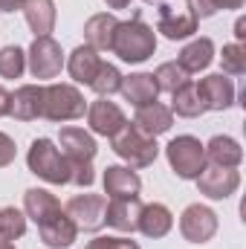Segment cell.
<instances>
[{
    "mask_svg": "<svg viewBox=\"0 0 246 249\" xmlns=\"http://www.w3.org/2000/svg\"><path fill=\"white\" fill-rule=\"evenodd\" d=\"M110 53L124 64H142L157 53V32L139 18L133 15L130 20H119L116 32H113V44Z\"/></svg>",
    "mask_w": 246,
    "mask_h": 249,
    "instance_id": "obj_1",
    "label": "cell"
},
{
    "mask_svg": "<svg viewBox=\"0 0 246 249\" xmlns=\"http://www.w3.org/2000/svg\"><path fill=\"white\" fill-rule=\"evenodd\" d=\"M26 165L35 177H41L44 183H53V186H67L72 177V168L61 154V148L47 136L32 139V145L26 151Z\"/></svg>",
    "mask_w": 246,
    "mask_h": 249,
    "instance_id": "obj_2",
    "label": "cell"
},
{
    "mask_svg": "<svg viewBox=\"0 0 246 249\" xmlns=\"http://www.w3.org/2000/svg\"><path fill=\"white\" fill-rule=\"evenodd\" d=\"M110 142H113V151H116V157L124 160V165L127 168H148V165H154L157 162V157H159V145H157V139L154 136H148L145 130H139L133 122H124V127L116 133V136H110Z\"/></svg>",
    "mask_w": 246,
    "mask_h": 249,
    "instance_id": "obj_3",
    "label": "cell"
},
{
    "mask_svg": "<svg viewBox=\"0 0 246 249\" xmlns=\"http://www.w3.org/2000/svg\"><path fill=\"white\" fill-rule=\"evenodd\" d=\"M87 113V102L75 84H47L44 87V116L50 122H72Z\"/></svg>",
    "mask_w": 246,
    "mask_h": 249,
    "instance_id": "obj_4",
    "label": "cell"
},
{
    "mask_svg": "<svg viewBox=\"0 0 246 249\" xmlns=\"http://www.w3.org/2000/svg\"><path fill=\"white\" fill-rule=\"evenodd\" d=\"M165 157H168V165L171 171L180 177V180H197V174L206 168V148L197 136L183 133V136H174L168 145H165Z\"/></svg>",
    "mask_w": 246,
    "mask_h": 249,
    "instance_id": "obj_5",
    "label": "cell"
},
{
    "mask_svg": "<svg viewBox=\"0 0 246 249\" xmlns=\"http://www.w3.org/2000/svg\"><path fill=\"white\" fill-rule=\"evenodd\" d=\"M64 64V50L61 44L53 38V35H41L32 41V47L26 50V67L32 72V78H41V81H50L55 75H61Z\"/></svg>",
    "mask_w": 246,
    "mask_h": 249,
    "instance_id": "obj_6",
    "label": "cell"
},
{
    "mask_svg": "<svg viewBox=\"0 0 246 249\" xmlns=\"http://www.w3.org/2000/svg\"><path fill=\"white\" fill-rule=\"evenodd\" d=\"M200 20L194 18V12L188 9V3H171L162 0L159 3V20H157V32H162L168 41H185L197 32Z\"/></svg>",
    "mask_w": 246,
    "mask_h": 249,
    "instance_id": "obj_7",
    "label": "cell"
},
{
    "mask_svg": "<svg viewBox=\"0 0 246 249\" xmlns=\"http://www.w3.org/2000/svg\"><path fill=\"white\" fill-rule=\"evenodd\" d=\"M105 206L107 200L102 194H75L67 200L64 212L78 232H99L105 226Z\"/></svg>",
    "mask_w": 246,
    "mask_h": 249,
    "instance_id": "obj_8",
    "label": "cell"
},
{
    "mask_svg": "<svg viewBox=\"0 0 246 249\" xmlns=\"http://www.w3.org/2000/svg\"><path fill=\"white\" fill-rule=\"evenodd\" d=\"M180 232L188 244H209L217 235V214L203 203H191L180 214Z\"/></svg>",
    "mask_w": 246,
    "mask_h": 249,
    "instance_id": "obj_9",
    "label": "cell"
},
{
    "mask_svg": "<svg viewBox=\"0 0 246 249\" xmlns=\"http://www.w3.org/2000/svg\"><path fill=\"white\" fill-rule=\"evenodd\" d=\"M241 186V174L238 168H220V165H209L197 174V188L200 194H206L209 200H226L232 197Z\"/></svg>",
    "mask_w": 246,
    "mask_h": 249,
    "instance_id": "obj_10",
    "label": "cell"
},
{
    "mask_svg": "<svg viewBox=\"0 0 246 249\" xmlns=\"http://www.w3.org/2000/svg\"><path fill=\"white\" fill-rule=\"evenodd\" d=\"M58 145H61V154L67 157L70 165H93L96 151H99L93 133L84 127H61Z\"/></svg>",
    "mask_w": 246,
    "mask_h": 249,
    "instance_id": "obj_11",
    "label": "cell"
},
{
    "mask_svg": "<svg viewBox=\"0 0 246 249\" xmlns=\"http://www.w3.org/2000/svg\"><path fill=\"white\" fill-rule=\"evenodd\" d=\"M124 113L122 107L116 105V102H107L105 96H99L93 105H87V124H90V130L93 133H99V136H116L119 130L124 127Z\"/></svg>",
    "mask_w": 246,
    "mask_h": 249,
    "instance_id": "obj_12",
    "label": "cell"
},
{
    "mask_svg": "<svg viewBox=\"0 0 246 249\" xmlns=\"http://www.w3.org/2000/svg\"><path fill=\"white\" fill-rule=\"evenodd\" d=\"M142 200L139 197H116L105 206V223L113 226L116 232L133 235L139 229V214H142Z\"/></svg>",
    "mask_w": 246,
    "mask_h": 249,
    "instance_id": "obj_13",
    "label": "cell"
},
{
    "mask_svg": "<svg viewBox=\"0 0 246 249\" xmlns=\"http://www.w3.org/2000/svg\"><path fill=\"white\" fill-rule=\"evenodd\" d=\"M197 87H200V96L206 102V110H229L235 105V84L223 72H211V75L200 78Z\"/></svg>",
    "mask_w": 246,
    "mask_h": 249,
    "instance_id": "obj_14",
    "label": "cell"
},
{
    "mask_svg": "<svg viewBox=\"0 0 246 249\" xmlns=\"http://www.w3.org/2000/svg\"><path fill=\"white\" fill-rule=\"evenodd\" d=\"M9 116L18 122H35L44 116V87L41 84H23L12 93V107Z\"/></svg>",
    "mask_w": 246,
    "mask_h": 249,
    "instance_id": "obj_15",
    "label": "cell"
},
{
    "mask_svg": "<svg viewBox=\"0 0 246 249\" xmlns=\"http://www.w3.org/2000/svg\"><path fill=\"white\" fill-rule=\"evenodd\" d=\"M38 235H41V241H44V247L50 249H67L75 244V238H78V229H75V223L67 217V212H55L53 217H47L44 223H38Z\"/></svg>",
    "mask_w": 246,
    "mask_h": 249,
    "instance_id": "obj_16",
    "label": "cell"
},
{
    "mask_svg": "<svg viewBox=\"0 0 246 249\" xmlns=\"http://www.w3.org/2000/svg\"><path fill=\"white\" fill-rule=\"evenodd\" d=\"M102 55L93 50V47H87V44H81V47H75L72 53H70V58H67V72H70V78L75 81V84H84V87H90L93 84V78H96V72L102 70Z\"/></svg>",
    "mask_w": 246,
    "mask_h": 249,
    "instance_id": "obj_17",
    "label": "cell"
},
{
    "mask_svg": "<svg viewBox=\"0 0 246 249\" xmlns=\"http://www.w3.org/2000/svg\"><path fill=\"white\" fill-rule=\"evenodd\" d=\"M102 183H105V194L110 200L116 197H139L142 191V180L133 168L127 165H107L105 174H102Z\"/></svg>",
    "mask_w": 246,
    "mask_h": 249,
    "instance_id": "obj_18",
    "label": "cell"
},
{
    "mask_svg": "<svg viewBox=\"0 0 246 249\" xmlns=\"http://www.w3.org/2000/svg\"><path fill=\"white\" fill-rule=\"evenodd\" d=\"M206 148V162L209 165H220V168H238L244 162V148L235 136H226V133H217L209 139Z\"/></svg>",
    "mask_w": 246,
    "mask_h": 249,
    "instance_id": "obj_19",
    "label": "cell"
},
{
    "mask_svg": "<svg viewBox=\"0 0 246 249\" xmlns=\"http://www.w3.org/2000/svg\"><path fill=\"white\" fill-rule=\"evenodd\" d=\"M133 124H136L139 130H145L148 136L157 139L159 133H168V130H171V124H174V113H171V107H165V105H159V102H151V105L136 107Z\"/></svg>",
    "mask_w": 246,
    "mask_h": 249,
    "instance_id": "obj_20",
    "label": "cell"
},
{
    "mask_svg": "<svg viewBox=\"0 0 246 249\" xmlns=\"http://www.w3.org/2000/svg\"><path fill=\"white\" fill-rule=\"evenodd\" d=\"M116 26H119V18H116V15H110V12H99V15H93V18L84 23V44L93 47L96 53L110 50Z\"/></svg>",
    "mask_w": 246,
    "mask_h": 249,
    "instance_id": "obj_21",
    "label": "cell"
},
{
    "mask_svg": "<svg viewBox=\"0 0 246 249\" xmlns=\"http://www.w3.org/2000/svg\"><path fill=\"white\" fill-rule=\"evenodd\" d=\"M29 29L35 32V38L41 35H50L55 29V20H58V12H55V0H23L20 6Z\"/></svg>",
    "mask_w": 246,
    "mask_h": 249,
    "instance_id": "obj_22",
    "label": "cell"
},
{
    "mask_svg": "<svg viewBox=\"0 0 246 249\" xmlns=\"http://www.w3.org/2000/svg\"><path fill=\"white\" fill-rule=\"evenodd\" d=\"M119 93L124 96V102H130L133 107L151 105V102H157V96H159V90H157L151 72H130V75H122Z\"/></svg>",
    "mask_w": 246,
    "mask_h": 249,
    "instance_id": "obj_23",
    "label": "cell"
},
{
    "mask_svg": "<svg viewBox=\"0 0 246 249\" xmlns=\"http://www.w3.org/2000/svg\"><path fill=\"white\" fill-rule=\"evenodd\" d=\"M171 226H174V214H171L168 206H162V203H148V206H142L139 229H136V232H142L145 238H165V235L171 232Z\"/></svg>",
    "mask_w": 246,
    "mask_h": 249,
    "instance_id": "obj_24",
    "label": "cell"
},
{
    "mask_svg": "<svg viewBox=\"0 0 246 249\" xmlns=\"http://www.w3.org/2000/svg\"><path fill=\"white\" fill-rule=\"evenodd\" d=\"M214 61V41L211 38H194V41H188L183 50H180V55H177V64L183 67L188 75H194V72H200V70H206L209 64Z\"/></svg>",
    "mask_w": 246,
    "mask_h": 249,
    "instance_id": "obj_25",
    "label": "cell"
},
{
    "mask_svg": "<svg viewBox=\"0 0 246 249\" xmlns=\"http://www.w3.org/2000/svg\"><path fill=\"white\" fill-rule=\"evenodd\" d=\"M55 212H61V203H58L55 194H50L47 188H26V194H23V214H26V220H35V226H38L47 217H53Z\"/></svg>",
    "mask_w": 246,
    "mask_h": 249,
    "instance_id": "obj_26",
    "label": "cell"
},
{
    "mask_svg": "<svg viewBox=\"0 0 246 249\" xmlns=\"http://www.w3.org/2000/svg\"><path fill=\"white\" fill-rule=\"evenodd\" d=\"M171 113H177V116H183V119H197V116L206 113V102H203V96H200L197 81L188 78L183 87H177V90L171 93Z\"/></svg>",
    "mask_w": 246,
    "mask_h": 249,
    "instance_id": "obj_27",
    "label": "cell"
},
{
    "mask_svg": "<svg viewBox=\"0 0 246 249\" xmlns=\"http://www.w3.org/2000/svg\"><path fill=\"white\" fill-rule=\"evenodd\" d=\"M151 75H154V84H157V90H159V93H174L177 87H183L185 81H188V72H185L177 61L159 64Z\"/></svg>",
    "mask_w": 246,
    "mask_h": 249,
    "instance_id": "obj_28",
    "label": "cell"
},
{
    "mask_svg": "<svg viewBox=\"0 0 246 249\" xmlns=\"http://www.w3.org/2000/svg\"><path fill=\"white\" fill-rule=\"evenodd\" d=\"M26 235V214L15 206L0 209V238L3 241H18Z\"/></svg>",
    "mask_w": 246,
    "mask_h": 249,
    "instance_id": "obj_29",
    "label": "cell"
},
{
    "mask_svg": "<svg viewBox=\"0 0 246 249\" xmlns=\"http://www.w3.org/2000/svg\"><path fill=\"white\" fill-rule=\"evenodd\" d=\"M119 87H122V72H119V67L116 64H102V70L96 72V78H93V84H90V90H96L99 96H113V93H119Z\"/></svg>",
    "mask_w": 246,
    "mask_h": 249,
    "instance_id": "obj_30",
    "label": "cell"
},
{
    "mask_svg": "<svg viewBox=\"0 0 246 249\" xmlns=\"http://www.w3.org/2000/svg\"><path fill=\"white\" fill-rule=\"evenodd\" d=\"M23 70H26V53L20 47L0 50V78H20Z\"/></svg>",
    "mask_w": 246,
    "mask_h": 249,
    "instance_id": "obj_31",
    "label": "cell"
},
{
    "mask_svg": "<svg viewBox=\"0 0 246 249\" xmlns=\"http://www.w3.org/2000/svg\"><path fill=\"white\" fill-rule=\"evenodd\" d=\"M220 67L223 75H246V47L244 44H226L220 53Z\"/></svg>",
    "mask_w": 246,
    "mask_h": 249,
    "instance_id": "obj_32",
    "label": "cell"
},
{
    "mask_svg": "<svg viewBox=\"0 0 246 249\" xmlns=\"http://www.w3.org/2000/svg\"><path fill=\"white\" fill-rule=\"evenodd\" d=\"M84 249H142V247H139L136 241H130V238H119V235H99V238H93Z\"/></svg>",
    "mask_w": 246,
    "mask_h": 249,
    "instance_id": "obj_33",
    "label": "cell"
},
{
    "mask_svg": "<svg viewBox=\"0 0 246 249\" xmlns=\"http://www.w3.org/2000/svg\"><path fill=\"white\" fill-rule=\"evenodd\" d=\"M15 157H18V148H15V139H12L9 133H3V130H0V168H6V165H12V162H15Z\"/></svg>",
    "mask_w": 246,
    "mask_h": 249,
    "instance_id": "obj_34",
    "label": "cell"
},
{
    "mask_svg": "<svg viewBox=\"0 0 246 249\" xmlns=\"http://www.w3.org/2000/svg\"><path fill=\"white\" fill-rule=\"evenodd\" d=\"M185 3H188V9L194 12L197 20H206V18H211V15L217 12V9L211 6V0H185Z\"/></svg>",
    "mask_w": 246,
    "mask_h": 249,
    "instance_id": "obj_35",
    "label": "cell"
},
{
    "mask_svg": "<svg viewBox=\"0 0 246 249\" xmlns=\"http://www.w3.org/2000/svg\"><path fill=\"white\" fill-rule=\"evenodd\" d=\"M9 107H12V93L0 84V116H9Z\"/></svg>",
    "mask_w": 246,
    "mask_h": 249,
    "instance_id": "obj_36",
    "label": "cell"
},
{
    "mask_svg": "<svg viewBox=\"0 0 246 249\" xmlns=\"http://www.w3.org/2000/svg\"><path fill=\"white\" fill-rule=\"evenodd\" d=\"M246 0H211L214 9H244Z\"/></svg>",
    "mask_w": 246,
    "mask_h": 249,
    "instance_id": "obj_37",
    "label": "cell"
},
{
    "mask_svg": "<svg viewBox=\"0 0 246 249\" xmlns=\"http://www.w3.org/2000/svg\"><path fill=\"white\" fill-rule=\"evenodd\" d=\"M235 38H238V44H244V38H246V18H238V20H235Z\"/></svg>",
    "mask_w": 246,
    "mask_h": 249,
    "instance_id": "obj_38",
    "label": "cell"
},
{
    "mask_svg": "<svg viewBox=\"0 0 246 249\" xmlns=\"http://www.w3.org/2000/svg\"><path fill=\"white\" fill-rule=\"evenodd\" d=\"M23 6V0H0V12H18Z\"/></svg>",
    "mask_w": 246,
    "mask_h": 249,
    "instance_id": "obj_39",
    "label": "cell"
},
{
    "mask_svg": "<svg viewBox=\"0 0 246 249\" xmlns=\"http://www.w3.org/2000/svg\"><path fill=\"white\" fill-rule=\"evenodd\" d=\"M105 3H107L110 9H127V6H130L133 0H105Z\"/></svg>",
    "mask_w": 246,
    "mask_h": 249,
    "instance_id": "obj_40",
    "label": "cell"
},
{
    "mask_svg": "<svg viewBox=\"0 0 246 249\" xmlns=\"http://www.w3.org/2000/svg\"><path fill=\"white\" fill-rule=\"evenodd\" d=\"M0 249H15V247H12V241H3L0 238Z\"/></svg>",
    "mask_w": 246,
    "mask_h": 249,
    "instance_id": "obj_41",
    "label": "cell"
},
{
    "mask_svg": "<svg viewBox=\"0 0 246 249\" xmlns=\"http://www.w3.org/2000/svg\"><path fill=\"white\" fill-rule=\"evenodd\" d=\"M145 3H162V0H145Z\"/></svg>",
    "mask_w": 246,
    "mask_h": 249,
    "instance_id": "obj_42",
    "label": "cell"
}]
</instances>
